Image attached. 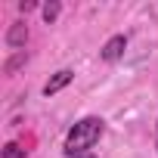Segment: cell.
<instances>
[{
    "instance_id": "obj_2",
    "label": "cell",
    "mask_w": 158,
    "mask_h": 158,
    "mask_svg": "<svg viewBox=\"0 0 158 158\" xmlns=\"http://www.w3.org/2000/svg\"><path fill=\"white\" fill-rule=\"evenodd\" d=\"M124 50H127V37H124V34H115V37H109L106 47L99 50V59H102V62H118V59L124 56Z\"/></svg>"
},
{
    "instance_id": "obj_6",
    "label": "cell",
    "mask_w": 158,
    "mask_h": 158,
    "mask_svg": "<svg viewBox=\"0 0 158 158\" xmlns=\"http://www.w3.org/2000/svg\"><path fill=\"white\" fill-rule=\"evenodd\" d=\"M25 62H28V53L22 50V53H16L13 59H6V65H3V71H6V74H16V71H19V68H22Z\"/></svg>"
},
{
    "instance_id": "obj_7",
    "label": "cell",
    "mask_w": 158,
    "mask_h": 158,
    "mask_svg": "<svg viewBox=\"0 0 158 158\" xmlns=\"http://www.w3.org/2000/svg\"><path fill=\"white\" fill-rule=\"evenodd\" d=\"M3 158H25V149L19 143H6L3 146Z\"/></svg>"
},
{
    "instance_id": "obj_3",
    "label": "cell",
    "mask_w": 158,
    "mask_h": 158,
    "mask_svg": "<svg viewBox=\"0 0 158 158\" xmlns=\"http://www.w3.org/2000/svg\"><path fill=\"white\" fill-rule=\"evenodd\" d=\"M71 77H74V71H68V68H59L50 81L44 84V96H56L59 90H65L68 84H71Z\"/></svg>"
},
{
    "instance_id": "obj_4",
    "label": "cell",
    "mask_w": 158,
    "mask_h": 158,
    "mask_svg": "<svg viewBox=\"0 0 158 158\" xmlns=\"http://www.w3.org/2000/svg\"><path fill=\"white\" fill-rule=\"evenodd\" d=\"M25 44H28V25H25V22H13L10 31H6V47L19 50V47H25ZM19 53H22V50H19Z\"/></svg>"
},
{
    "instance_id": "obj_8",
    "label": "cell",
    "mask_w": 158,
    "mask_h": 158,
    "mask_svg": "<svg viewBox=\"0 0 158 158\" xmlns=\"http://www.w3.org/2000/svg\"><path fill=\"white\" fill-rule=\"evenodd\" d=\"M19 10H22V13H31V10H37V3H34V0H22Z\"/></svg>"
},
{
    "instance_id": "obj_9",
    "label": "cell",
    "mask_w": 158,
    "mask_h": 158,
    "mask_svg": "<svg viewBox=\"0 0 158 158\" xmlns=\"http://www.w3.org/2000/svg\"><path fill=\"white\" fill-rule=\"evenodd\" d=\"M155 149H158V130H155Z\"/></svg>"
},
{
    "instance_id": "obj_5",
    "label": "cell",
    "mask_w": 158,
    "mask_h": 158,
    "mask_svg": "<svg viewBox=\"0 0 158 158\" xmlns=\"http://www.w3.org/2000/svg\"><path fill=\"white\" fill-rule=\"evenodd\" d=\"M40 13H44V22H47V25H53V22L59 19V13H62V3H59V0H50V3H44V10H40Z\"/></svg>"
},
{
    "instance_id": "obj_10",
    "label": "cell",
    "mask_w": 158,
    "mask_h": 158,
    "mask_svg": "<svg viewBox=\"0 0 158 158\" xmlns=\"http://www.w3.org/2000/svg\"><path fill=\"white\" fill-rule=\"evenodd\" d=\"M81 158H93V155H81Z\"/></svg>"
},
{
    "instance_id": "obj_1",
    "label": "cell",
    "mask_w": 158,
    "mask_h": 158,
    "mask_svg": "<svg viewBox=\"0 0 158 158\" xmlns=\"http://www.w3.org/2000/svg\"><path fill=\"white\" fill-rule=\"evenodd\" d=\"M102 130H106V124H102V118H81L71 130H68V136H65V146H62V152L68 155V158H81L87 149H93L96 143H99V136H102Z\"/></svg>"
}]
</instances>
